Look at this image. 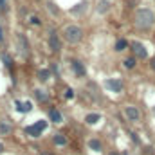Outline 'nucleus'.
<instances>
[{
	"label": "nucleus",
	"instance_id": "nucleus-1",
	"mask_svg": "<svg viewBox=\"0 0 155 155\" xmlns=\"http://www.w3.org/2000/svg\"><path fill=\"white\" fill-rule=\"evenodd\" d=\"M134 24L137 29H150L155 24V16L150 9H139L134 16Z\"/></svg>",
	"mask_w": 155,
	"mask_h": 155
},
{
	"label": "nucleus",
	"instance_id": "nucleus-2",
	"mask_svg": "<svg viewBox=\"0 0 155 155\" xmlns=\"http://www.w3.org/2000/svg\"><path fill=\"white\" fill-rule=\"evenodd\" d=\"M63 38L67 40L69 43H78V41H81V38H83V31L78 25H67L63 29Z\"/></svg>",
	"mask_w": 155,
	"mask_h": 155
},
{
	"label": "nucleus",
	"instance_id": "nucleus-3",
	"mask_svg": "<svg viewBox=\"0 0 155 155\" xmlns=\"http://www.w3.org/2000/svg\"><path fill=\"white\" fill-rule=\"evenodd\" d=\"M47 126V123L45 121H38L36 124H33V126H27L25 128V132L29 134V135H33V137H40L41 135V130Z\"/></svg>",
	"mask_w": 155,
	"mask_h": 155
},
{
	"label": "nucleus",
	"instance_id": "nucleus-4",
	"mask_svg": "<svg viewBox=\"0 0 155 155\" xmlns=\"http://www.w3.org/2000/svg\"><path fill=\"white\" fill-rule=\"evenodd\" d=\"M49 47H51V51H54V52H58V51L61 49V43H60V38H58L56 31H51V35H49Z\"/></svg>",
	"mask_w": 155,
	"mask_h": 155
},
{
	"label": "nucleus",
	"instance_id": "nucleus-5",
	"mask_svg": "<svg viewBox=\"0 0 155 155\" xmlns=\"http://www.w3.org/2000/svg\"><path fill=\"white\" fill-rule=\"evenodd\" d=\"M124 116L128 117V121H139L141 119V112L137 107H126L124 108Z\"/></svg>",
	"mask_w": 155,
	"mask_h": 155
},
{
	"label": "nucleus",
	"instance_id": "nucleus-6",
	"mask_svg": "<svg viewBox=\"0 0 155 155\" xmlns=\"http://www.w3.org/2000/svg\"><path fill=\"white\" fill-rule=\"evenodd\" d=\"M132 51H134V54H135L137 58H146V56H148V52H146L144 45H143V43H139V41H134V43H132Z\"/></svg>",
	"mask_w": 155,
	"mask_h": 155
},
{
	"label": "nucleus",
	"instance_id": "nucleus-7",
	"mask_svg": "<svg viewBox=\"0 0 155 155\" xmlns=\"http://www.w3.org/2000/svg\"><path fill=\"white\" fill-rule=\"evenodd\" d=\"M71 65H72L74 74H78V76H85V72H87V71H85V65H83L79 60H72V63H71Z\"/></svg>",
	"mask_w": 155,
	"mask_h": 155
},
{
	"label": "nucleus",
	"instance_id": "nucleus-8",
	"mask_svg": "<svg viewBox=\"0 0 155 155\" xmlns=\"http://www.w3.org/2000/svg\"><path fill=\"white\" fill-rule=\"evenodd\" d=\"M112 92H121V88H123V83L119 81V79H107V83H105Z\"/></svg>",
	"mask_w": 155,
	"mask_h": 155
},
{
	"label": "nucleus",
	"instance_id": "nucleus-9",
	"mask_svg": "<svg viewBox=\"0 0 155 155\" xmlns=\"http://www.w3.org/2000/svg\"><path fill=\"white\" fill-rule=\"evenodd\" d=\"M52 141H54V144H58V146L67 144V137H65V135H61V134H56V135L52 137Z\"/></svg>",
	"mask_w": 155,
	"mask_h": 155
},
{
	"label": "nucleus",
	"instance_id": "nucleus-10",
	"mask_svg": "<svg viewBox=\"0 0 155 155\" xmlns=\"http://www.w3.org/2000/svg\"><path fill=\"white\" fill-rule=\"evenodd\" d=\"M88 148L94 150V152H101L103 146H101V143H99L97 139H90V141H88Z\"/></svg>",
	"mask_w": 155,
	"mask_h": 155
},
{
	"label": "nucleus",
	"instance_id": "nucleus-11",
	"mask_svg": "<svg viewBox=\"0 0 155 155\" xmlns=\"http://www.w3.org/2000/svg\"><path fill=\"white\" fill-rule=\"evenodd\" d=\"M11 132H13V126L9 123H2L0 124V135H9Z\"/></svg>",
	"mask_w": 155,
	"mask_h": 155
},
{
	"label": "nucleus",
	"instance_id": "nucleus-12",
	"mask_svg": "<svg viewBox=\"0 0 155 155\" xmlns=\"http://www.w3.org/2000/svg\"><path fill=\"white\" fill-rule=\"evenodd\" d=\"M49 117H51V121H54V123H61V119H63V117H61V114H60L58 110H54V108L49 112Z\"/></svg>",
	"mask_w": 155,
	"mask_h": 155
},
{
	"label": "nucleus",
	"instance_id": "nucleus-13",
	"mask_svg": "<svg viewBox=\"0 0 155 155\" xmlns=\"http://www.w3.org/2000/svg\"><path fill=\"white\" fill-rule=\"evenodd\" d=\"M99 119H101V116H99V114H88V116L85 117L87 124H96V123H97Z\"/></svg>",
	"mask_w": 155,
	"mask_h": 155
},
{
	"label": "nucleus",
	"instance_id": "nucleus-14",
	"mask_svg": "<svg viewBox=\"0 0 155 155\" xmlns=\"http://www.w3.org/2000/svg\"><path fill=\"white\" fill-rule=\"evenodd\" d=\"M51 78V71L49 69H41V71H38V79L40 81H47Z\"/></svg>",
	"mask_w": 155,
	"mask_h": 155
},
{
	"label": "nucleus",
	"instance_id": "nucleus-15",
	"mask_svg": "<svg viewBox=\"0 0 155 155\" xmlns=\"http://www.w3.org/2000/svg\"><path fill=\"white\" fill-rule=\"evenodd\" d=\"M97 9H99V13H105V11H108V9H110V2H108V0H101Z\"/></svg>",
	"mask_w": 155,
	"mask_h": 155
},
{
	"label": "nucleus",
	"instance_id": "nucleus-16",
	"mask_svg": "<svg viewBox=\"0 0 155 155\" xmlns=\"http://www.w3.org/2000/svg\"><path fill=\"white\" fill-rule=\"evenodd\" d=\"M126 40H117V43H116V51H124L126 49Z\"/></svg>",
	"mask_w": 155,
	"mask_h": 155
},
{
	"label": "nucleus",
	"instance_id": "nucleus-17",
	"mask_svg": "<svg viewBox=\"0 0 155 155\" xmlns=\"http://www.w3.org/2000/svg\"><path fill=\"white\" fill-rule=\"evenodd\" d=\"M124 67L126 69H134L135 67V58H126L124 60Z\"/></svg>",
	"mask_w": 155,
	"mask_h": 155
},
{
	"label": "nucleus",
	"instance_id": "nucleus-18",
	"mask_svg": "<svg viewBox=\"0 0 155 155\" xmlns=\"http://www.w3.org/2000/svg\"><path fill=\"white\" fill-rule=\"evenodd\" d=\"M35 94H36V97H38L40 101L47 99V94H43V90H35Z\"/></svg>",
	"mask_w": 155,
	"mask_h": 155
},
{
	"label": "nucleus",
	"instance_id": "nucleus-19",
	"mask_svg": "<svg viewBox=\"0 0 155 155\" xmlns=\"http://www.w3.org/2000/svg\"><path fill=\"white\" fill-rule=\"evenodd\" d=\"M47 9H51V11H52V15H58V9L54 7V4H52V2H49V4H47Z\"/></svg>",
	"mask_w": 155,
	"mask_h": 155
},
{
	"label": "nucleus",
	"instance_id": "nucleus-20",
	"mask_svg": "<svg viewBox=\"0 0 155 155\" xmlns=\"http://www.w3.org/2000/svg\"><path fill=\"white\" fill-rule=\"evenodd\" d=\"M29 22H31V24H35V25H40V18H38V16H31V18H29Z\"/></svg>",
	"mask_w": 155,
	"mask_h": 155
},
{
	"label": "nucleus",
	"instance_id": "nucleus-21",
	"mask_svg": "<svg viewBox=\"0 0 155 155\" xmlns=\"http://www.w3.org/2000/svg\"><path fill=\"white\" fill-rule=\"evenodd\" d=\"M65 96H67V99H71V97L74 96V92H72V88H67V90H65Z\"/></svg>",
	"mask_w": 155,
	"mask_h": 155
},
{
	"label": "nucleus",
	"instance_id": "nucleus-22",
	"mask_svg": "<svg viewBox=\"0 0 155 155\" xmlns=\"http://www.w3.org/2000/svg\"><path fill=\"white\" fill-rule=\"evenodd\" d=\"M4 63H5L7 67H11V60H9V56H4Z\"/></svg>",
	"mask_w": 155,
	"mask_h": 155
},
{
	"label": "nucleus",
	"instance_id": "nucleus-23",
	"mask_svg": "<svg viewBox=\"0 0 155 155\" xmlns=\"http://www.w3.org/2000/svg\"><path fill=\"white\" fill-rule=\"evenodd\" d=\"M0 9H2V11H5V9H7V5H5V0H0Z\"/></svg>",
	"mask_w": 155,
	"mask_h": 155
},
{
	"label": "nucleus",
	"instance_id": "nucleus-24",
	"mask_svg": "<svg viewBox=\"0 0 155 155\" xmlns=\"http://www.w3.org/2000/svg\"><path fill=\"white\" fill-rule=\"evenodd\" d=\"M2 41H4V29L0 27V43H2Z\"/></svg>",
	"mask_w": 155,
	"mask_h": 155
},
{
	"label": "nucleus",
	"instance_id": "nucleus-25",
	"mask_svg": "<svg viewBox=\"0 0 155 155\" xmlns=\"http://www.w3.org/2000/svg\"><path fill=\"white\" fill-rule=\"evenodd\" d=\"M150 65H152V69H153V71H155V58H153V60H152V61H150Z\"/></svg>",
	"mask_w": 155,
	"mask_h": 155
},
{
	"label": "nucleus",
	"instance_id": "nucleus-26",
	"mask_svg": "<svg viewBox=\"0 0 155 155\" xmlns=\"http://www.w3.org/2000/svg\"><path fill=\"white\" fill-rule=\"evenodd\" d=\"M2 152H4V144L0 143V153H2Z\"/></svg>",
	"mask_w": 155,
	"mask_h": 155
},
{
	"label": "nucleus",
	"instance_id": "nucleus-27",
	"mask_svg": "<svg viewBox=\"0 0 155 155\" xmlns=\"http://www.w3.org/2000/svg\"><path fill=\"white\" fill-rule=\"evenodd\" d=\"M108 155H119V153H117V152H110Z\"/></svg>",
	"mask_w": 155,
	"mask_h": 155
},
{
	"label": "nucleus",
	"instance_id": "nucleus-28",
	"mask_svg": "<svg viewBox=\"0 0 155 155\" xmlns=\"http://www.w3.org/2000/svg\"><path fill=\"white\" fill-rule=\"evenodd\" d=\"M41 155H52V153H47V152H43V153H41Z\"/></svg>",
	"mask_w": 155,
	"mask_h": 155
},
{
	"label": "nucleus",
	"instance_id": "nucleus-29",
	"mask_svg": "<svg viewBox=\"0 0 155 155\" xmlns=\"http://www.w3.org/2000/svg\"><path fill=\"white\" fill-rule=\"evenodd\" d=\"M153 114H155V108H153Z\"/></svg>",
	"mask_w": 155,
	"mask_h": 155
}]
</instances>
